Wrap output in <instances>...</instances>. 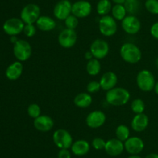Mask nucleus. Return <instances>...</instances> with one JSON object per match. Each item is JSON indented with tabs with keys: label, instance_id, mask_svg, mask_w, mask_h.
I'll list each match as a JSON object with an SVG mask.
<instances>
[{
	"label": "nucleus",
	"instance_id": "nucleus-1",
	"mask_svg": "<svg viewBox=\"0 0 158 158\" xmlns=\"http://www.w3.org/2000/svg\"><path fill=\"white\" fill-rule=\"evenodd\" d=\"M131 99V93L121 87H115L106 93V101L113 106H123L127 105Z\"/></svg>",
	"mask_w": 158,
	"mask_h": 158
},
{
	"label": "nucleus",
	"instance_id": "nucleus-2",
	"mask_svg": "<svg viewBox=\"0 0 158 158\" xmlns=\"http://www.w3.org/2000/svg\"><path fill=\"white\" fill-rule=\"evenodd\" d=\"M120 55L125 62L131 64H137L142 58L140 48L133 43H124L120 49Z\"/></svg>",
	"mask_w": 158,
	"mask_h": 158
},
{
	"label": "nucleus",
	"instance_id": "nucleus-3",
	"mask_svg": "<svg viewBox=\"0 0 158 158\" xmlns=\"http://www.w3.org/2000/svg\"><path fill=\"white\" fill-rule=\"evenodd\" d=\"M136 81L139 89L144 92H149L152 91L156 84L154 74L148 70H142L139 71L137 75Z\"/></svg>",
	"mask_w": 158,
	"mask_h": 158
},
{
	"label": "nucleus",
	"instance_id": "nucleus-4",
	"mask_svg": "<svg viewBox=\"0 0 158 158\" xmlns=\"http://www.w3.org/2000/svg\"><path fill=\"white\" fill-rule=\"evenodd\" d=\"M41 10L38 5L29 3L26 5L20 12V19L25 24H34L40 17Z\"/></svg>",
	"mask_w": 158,
	"mask_h": 158
},
{
	"label": "nucleus",
	"instance_id": "nucleus-5",
	"mask_svg": "<svg viewBox=\"0 0 158 158\" xmlns=\"http://www.w3.org/2000/svg\"><path fill=\"white\" fill-rule=\"evenodd\" d=\"M99 30L104 37H113L117 31V20L112 15H103L100 19L98 23Z\"/></svg>",
	"mask_w": 158,
	"mask_h": 158
},
{
	"label": "nucleus",
	"instance_id": "nucleus-6",
	"mask_svg": "<svg viewBox=\"0 0 158 158\" xmlns=\"http://www.w3.org/2000/svg\"><path fill=\"white\" fill-rule=\"evenodd\" d=\"M13 54L19 61H26L32 55V46L25 40H18L13 45Z\"/></svg>",
	"mask_w": 158,
	"mask_h": 158
},
{
	"label": "nucleus",
	"instance_id": "nucleus-7",
	"mask_svg": "<svg viewBox=\"0 0 158 158\" xmlns=\"http://www.w3.org/2000/svg\"><path fill=\"white\" fill-rule=\"evenodd\" d=\"M52 140L54 144L59 149H69L73 143V136L65 129H58L52 135Z\"/></svg>",
	"mask_w": 158,
	"mask_h": 158
},
{
	"label": "nucleus",
	"instance_id": "nucleus-8",
	"mask_svg": "<svg viewBox=\"0 0 158 158\" xmlns=\"http://www.w3.org/2000/svg\"><path fill=\"white\" fill-rule=\"evenodd\" d=\"M89 51L94 58L101 60L105 58L110 52L109 43L103 39H96L90 44Z\"/></svg>",
	"mask_w": 158,
	"mask_h": 158
},
{
	"label": "nucleus",
	"instance_id": "nucleus-9",
	"mask_svg": "<svg viewBox=\"0 0 158 158\" xmlns=\"http://www.w3.org/2000/svg\"><path fill=\"white\" fill-rule=\"evenodd\" d=\"M77 41V34L75 29L65 28L59 33L58 43L65 49H69L75 46Z\"/></svg>",
	"mask_w": 158,
	"mask_h": 158
},
{
	"label": "nucleus",
	"instance_id": "nucleus-10",
	"mask_svg": "<svg viewBox=\"0 0 158 158\" xmlns=\"http://www.w3.org/2000/svg\"><path fill=\"white\" fill-rule=\"evenodd\" d=\"M123 31L129 35H135L141 29V23L135 15H127L121 21Z\"/></svg>",
	"mask_w": 158,
	"mask_h": 158
},
{
	"label": "nucleus",
	"instance_id": "nucleus-11",
	"mask_svg": "<svg viewBox=\"0 0 158 158\" xmlns=\"http://www.w3.org/2000/svg\"><path fill=\"white\" fill-rule=\"evenodd\" d=\"M25 23L20 18H10L3 24V30L7 35L16 36L23 32Z\"/></svg>",
	"mask_w": 158,
	"mask_h": 158
},
{
	"label": "nucleus",
	"instance_id": "nucleus-12",
	"mask_svg": "<svg viewBox=\"0 0 158 158\" xmlns=\"http://www.w3.org/2000/svg\"><path fill=\"white\" fill-rule=\"evenodd\" d=\"M73 3L69 0H60L53 8V15L56 19L64 21L72 14Z\"/></svg>",
	"mask_w": 158,
	"mask_h": 158
},
{
	"label": "nucleus",
	"instance_id": "nucleus-13",
	"mask_svg": "<svg viewBox=\"0 0 158 158\" xmlns=\"http://www.w3.org/2000/svg\"><path fill=\"white\" fill-rule=\"evenodd\" d=\"M92 12V5L86 0H78L73 3L72 14L78 19H84Z\"/></svg>",
	"mask_w": 158,
	"mask_h": 158
},
{
	"label": "nucleus",
	"instance_id": "nucleus-14",
	"mask_svg": "<svg viewBox=\"0 0 158 158\" xmlns=\"http://www.w3.org/2000/svg\"><path fill=\"white\" fill-rule=\"evenodd\" d=\"M106 114L101 110H94L89 112L86 118V124L91 129H98L106 122Z\"/></svg>",
	"mask_w": 158,
	"mask_h": 158
},
{
	"label": "nucleus",
	"instance_id": "nucleus-15",
	"mask_svg": "<svg viewBox=\"0 0 158 158\" xmlns=\"http://www.w3.org/2000/svg\"><path fill=\"white\" fill-rule=\"evenodd\" d=\"M124 149L131 155H138L144 148V143L138 136H130L125 142Z\"/></svg>",
	"mask_w": 158,
	"mask_h": 158
},
{
	"label": "nucleus",
	"instance_id": "nucleus-16",
	"mask_svg": "<svg viewBox=\"0 0 158 158\" xmlns=\"http://www.w3.org/2000/svg\"><path fill=\"white\" fill-rule=\"evenodd\" d=\"M104 150L110 156H117L121 154L125 150L124 143L117 138H113L106 141Z\"/></svg>",
	"mask_w": 158,
	"mask_h": 158
},
{
	"label": "nucleus",
	"instance_id": "nucleus-17",
	"mask_svg": "<svg viewBox=\"0 0 158 158\" xmlns=\"http://www.w3.org/2000/svg\"><path fill=\"white\" fill-rule=\"evenodd\" d=\"M33 125L36 130L43 133L49 132L54 126V120L47 115H41L34 119Z\"/></svg>",
	"mask_w": 158,
	"mask_h": 158
},
{
	"label": "nucleus",
	"instance_id": "nucleus-18",
	"mask_svg": "<svg viewBox=\"0 0 158 158\" xmlns=\"http://www.w3.org/2000/svg\"><path fill=\"white\" fill-rule=\"evenodd\" d=\"M118 81L117 75L113 71H107L102 75L100 79V84L101 89L107 91L115 88Z\"/></svg>",
	"mask_w": 158,
	"mask_h": 158
},
{
	"label": "nucleus",
	"instance_id": "nucleus-19",
	"mask_svg": "<svg viewBox=\"0 0 158 158\" xmlns=\"http://www.w3.org/2000/svg\"><path fill=\"white\" fill-rule=\"evenodd\" d=\"M149 125V118L144 113L136 114L131 121V128L134 131L140 133L148 128Z\"/></svg>",
	"mask_w": 158,
	"mask_h": 158
},
{
	"label": "nucleus",
	"instance_id": "nucleus-20",
	"mask_svg": "<svg viewBox=\"0 0 158 158\" xmlns=\"http://www.w3.org/2000/svg\"><path fill=\"white\" fill-rule=\"evenodd\" d=\"M23 72V64L21 61L13 62L11 64L6 71V76L9 80L15 81L21 77Z\"/></svg>",
	"mask_w": 158,
	"mask_h": 158
},
{
	"label": "nucleus",
	"instance_id": "nucleus-21",
	"mask_svg": "<svg viewBox=\"0 0 158 158\" xmlns=\"http://www.w3.org/2000/svg\"><path fill=\"white\" fill-rule=\"evenodd\" d=\"M71 151L76 156H84L89 153L90 150V144L85 139H78L73 143L70 147Z\"/></svg>",
	"mask_w": 158,
	"mask_h": 158
},
{
	"label": "nucleus",
	"instance_id": "nucleus-22",
	"mask_svg": "<svg viewBox=\"0 0 158 158\" xmlns=\"http://www.w3.org/2000/svg\"><path fill=\"white\" fill-rule=\"evenodd\" d=\"M37 29L43 32H49L55 29L56 23L54 19L48 15H40L35 23Z\"/></svg>",
	"mask_w": 158,
	"mask_h": 158
},
{
	"label": "nucleus",
	"instance_id": "nucleus-23",
	"mask_svg": "<svg viewBox=\"0 0 158 158\" xmlns=\"http://www.w3.org/2000/svg\"><path fill=\"white\" fill-rule=\"evenodd\" d=\"M93 102V98L88 92H80L75 96L73 103L78 108H85L90 106Z\"/></svg>",
	"mask_w": 158,
	"mask_h": 158
},
{
	"label": "nucleus",
	"instance_id": "nucleus-24",
	"mask_svg": "<svg viewBox=\"0 0 158 158\" xmlns=\"http://www.w3.org/2000/svg\"><path fill=\"white\" fill-rule=\"evenodd\" d=\"M86 72L90 76H97L101 71V64L98 59L93 58L88 60L86 66Z\"/></svg>",
	"mask_w": 158,
	"mask_h": 158
},
{
	"label": "nucleus",
	"instance_id": "nucleus-25",
	"mask_svg": "<svg viewBox=\"0 0 158 158\" xmlns=\"http://www.w3.org/2000/svg\"><path fill=\"white\" fill-rule=\"evenodd\" d=\"M111 0H100L97 4V12L101 16L106 15L112 10Z\"/></svg>",
	"mask_w": 158,
	"mask_h": 158
},
{
	"label": "nucleus",
	"instance_id": "nucleus-26",
	"mask_svg": "<svg viewBox=\"0 0 158 158\" xmlns=\"http://www.w3.org/2000/svg\"><path fill=\"white\" fill-rule=\"evenodd\" d=\"M111 14L117 21H122L127 15V12L123 4H115L113 6Z\"/></svg>",
	"mask_w": 158,
	"mask_h": 158
},
{
	"label": "nucleus",
	"instance_id": "nucleus-27",
	"mask_svg": "<svg viewBox=\"0 0 158 158\" xmlns=\"http://www.w3.org/2000/svg\"><path fill=\"white\" fill-rule=\"evenodd\" d=\"M125 9L129 15H135L140 9V1L139 0H125L123 3Z\"/></svg>",
	"mask_w": 158,
	"mask_h": 158
},
{
	"label": "nucleus",
	"instance_id": "nucleus-28",
	"mask_svg": "<svg viewBox=\"0 0 158 158\" xmlns=\"http://www.w3.org/2000/svg\"><path fill=\"white\" fill-rule=\"evenodd\" d=\"M116 136L118 139L125 142L128 138L130 137L131 131L127 125H120L116 129Z\"/></svg>",
	"mask_w": 158,
	"mask_h": 158
},
{
	"label": "nucleus",
	"instance_id": "nucleus-29",
	"mask_svg": "<svg viewBox=\"0 0 158 158\" xmlns=\"http://www.w3.org/2000/svg\"><path fill=\"white\" fill-rule=\"evenodd\" d=\"M131 108L133 112L135 113V114L143 113L145 110V103L142 99H135L131 102Z\"/></svg>",
	"mask_w": 158,
	"mask_h": 158
},
{
	"label": "nucleus",
	"instance_id": "nucleus-30",
	"mask_svg": "<svg viewBox=\"0 0 158 158\" xmlns=\"http://www.w3.org/2000/svg\"><path fill=\"white\" fill-rule=\"evenodd\" d=\"M27 113L29 117L35 119L41 116V108L36 103L30 104L27 108Z\"/></svg>",
	"mask_w": 158,
	"mask_h": 158
},
{
	"label": "nucleus",
	"instance_id": "nucleus-31",
	"mask_svg": "<svg viewBox=\"0 0 158 158\" xmlns=\"http://www.w3.org/2000/svg\"><path fill=\"white\" fill-rule=\"evenodd\" d=\"M144 6L150 13L158 15V0H146Z\"/></svg>",
	"mask_w": 158,
	"mask_h": 158
},
{
	"label": "nucleus",
	"instance_id": "nucleus-32",
	"mask_svg": "<svg viewBox=\"0 0 158 158\" xmlns=\"http://www.w3.org/2000/svg\"><path fill=\"white\" fill-rule=\"evenodd\" d=\"M66 28L70 29H75L79 25V19L74 15L71 14L64 20Z\"/></svg>",
	"mask_w": 158,
	"mask_h": 158
},
{
	"label": "nucleus",
	"instance_id": "nucleus-33",
	"mask_svg": "<svg viewBox=\"0 0 158 158\" xmlns=\"http://www.w3.org/2000/svg\"><path fill=\"white\" fill-rule=\"evenodd\" d=\"M101 89L100 81H91L86 85V91L89 94H94V93L98 92Z\"/></svg>",
	"mask_w": 158,
	"mask_h": 158
},
{
	"label": "nucleus",
	"instance_id": "nucleus-34",
	"mask_svg": "<svg viewBox=\"0 0 158 158\" xmlns=\"http://www.w3.org/2000/svg\"><path fill=\"white\" fill-rule=\"evenodd\" d=\"M106 140L101 137H96L92 140V147L97 150H102L105 149Z\"/></svg>",
	"mask_w": 158,
	"mask_h": 158
},
{
	"label": "nucleus",
	"instance_id": "nucleus-35",
	"mask_svg": "<svg viewBox=\"0 0 158 158\" xmlns=\"http://www.w3.org/2000/svg\"><path fill=\"white\" fill-rule=\"evenodd\" d=\"M36 26L34 24H25L23 33L27 37H32L36 33Z\"/></svg>",
	"mask_w": 158,
	"mask_h": 158
},
{
	"label": "nucleus",
	"instance_id": "nucleus-36",
	"mask_svg": "<svg viewBox=\"0 0 158 158\" xmlns=\"http://www.w3.org/2000/svg\"><path fill=\"white\" fill-rule=\"evenodd\" d=\"M57 158H71V153L68 149H60Z\"/></svg>",
	"mask_w": 158,
	"mask_h": 158
},
{
	"label": "nucleus",
	"instance_id": "nucleus-37",
	"mask_svg": "<svg viewBox=\"0 0 158 158\" xmlns=\"http://www.w3.org/2000/svg\"><path fill=\"white\" fill-rule=\"evenodd\" d=\"M151 34L154 38L158 40V22H156L151 26Z\"/></svg>",
	"mask_w": 158,
	"mask_h": 158
},
{
	"label": "nucleus",
	"instance_id": "nucleus-38",
	"mask_svg": "<svg viewBox=\"0 0 158 158\" xmlns=\"http://www.w3.org/2000/svg\"><path fill=\"white\" fill-rule=\"evenodd\" d=\"M84 57H85V59H86V60H91V59L94 58V56H93V54H92V53H91L89 50L85 53Z\"/></svg>",
	"mask_w": 158,
	"mask_h": 158
},
{
	"label": "nucleus",
	"instance_id": "nucleus-39",
	"mask_svg": "<svg viewBox=\"0 0 158 158\" xmlns=\"http://www.w3.org/2000/svg\"><path fill=\"white\" fill-rule=\"evenodd\" d=\"M145 158H158V153H149L148 155H147Z\"/></svg>",
	"mask_w": 158,
	"mask_h": 158
},
{
	"label": "nucleus",
	"instance_id": "nucleus-40",
	"mask_svg": "<svg viewBox=\"0 0 158 158\" xmlns=\"http://www.w3.org/2000/svg\"><path fill=\"white\" fill-rule=\"evenodd\" d=\"M111 2H113L115 4H123L124 3L125 0H111Z\"/></svg>",
	"mask_w": 158,
	"mask_h": 158
},
{
	"label": "nucleus",
	"instance_id": "nucleus-41",
	"mask_svg": "<svg viewBox=\"0 0 158 158\" xmlns=\"http://www.w3.org/2000/svg\"><path fill=\"white\" fill-rule=\"evenodd\" d=\"M19 39H17V37H16V36H12V37H11V38H10V40H11V42H12V43H15V42L17 41V40H18Z\"/></svg>",
	"mask_w": 158,
	"mask_h": 158
},
{
	"label": "nucleus",
	"instance_id": "nucleus-42",
	"mask_svg": "<svg viewBox=\"0 0 158 158\" xmlns=\"http://www.w3.org/2000/svg\"><path fill=\"white\" fill-rule=\"evenodd\" d=\"M154 91H155L156 94H158V81H157V82H156L155 86H154Z\"/></svg>",
	"mask_w": 158,
	"mask_h": 158
},
{
	"label": "nucleus",
	"instance_id": "nucleus-43",
	"mask_svg": "<svg viewBox=\"0 0 158 158\" xmlns=\"http://www.w3.org/2000/svg\"><path fill=\"white\" fill-rule=\"evenodd\" d=\"M128 158H142V157L139 156V155H131Z\"/></svg>",
	"mask_w": 158,
	"mask_h": 158
},
{
	"label": "nucleus",
	"instance_id": "nucleus-44",
	"mask_svg": "<svg viewBox=\"0 0 158 158\" xmlns=\"http://www.w3.org/2000/svg\"><path fill=\"white\" fill-rule=\"evenodd\" d=\"M156 64H157V66L158 67V58L157 59V60H156Z\"/></svg>",
	"mask_w": 158,
	"mask_h": 158
}]
</instances>
